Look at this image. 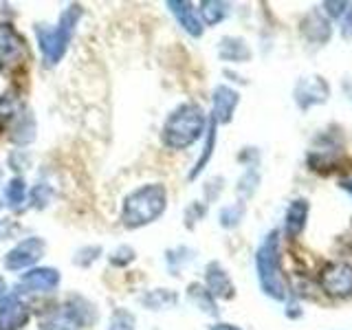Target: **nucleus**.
<instances>
[{
	"label": "nucleus",
	"mask_w": 352,
	"mask_h": 330,
	"mask_svg": "<svg viewBox=\"0 0 352 330\" xmlns=\"http://www.w3.org/2000/svg\"><path fill=\"white\" fill-rule=\"evenodd\" d=\"M207 117L196 104H181L174 108L163 126V143L172 150H185L203 137Z\"/></svg>",
	"instance_id": "f257e3e1"
},
{
	"label": "nucleus",
	"mask_w": 352,
	"mask_h": 330,
	"mask_svg": "<svg viewBox=\"0 0 352 330\" xmlns=\"http://www.w3.org/2000/svg\"><path fill=\"white\" fill-rule=\"evenodd\" d=\"M165 205H168V192H165V187L161 183L143 185L124 201L121 220L130 229L150 225L165 212Z\"/></svg>",
	"instance_id": "f03ea898"
},
{
	"label": "nucleus",
	"mask_w": 352,
	"mask_h": 330,
	"mask_svg": "<svg viewBox=\"0 0 352 330\" xmlns=\"http://www.w3.org/2000/svg\"><path fill=\"white\" fill-rule=\"evenodd\" d=\"M256 269L262 291L273 300L286 297V280L282 273V256H280V231H269L256 253Z\"/></svg>",
	"instance_id": "7ed1b4c3"
},
{
	"label": "nucleus",
	"mask_w": 352,
	"mask_h": 330,
	"mask_svg": "<svg viewBox=\"0 0 352 330\" xmlns=\"http://www.w3.org/2000/svg\"><path fill=\"white\" fill-rule=\"evenodd\" d=\"M80 18H82V9L77 5H71L64 9V14L60 16V22L55 27L36 25V38L40 44V53L44 58V64L55 66L64 58L66 47H69Z\"/></svg>",
	"instance_id": "20e7f679"
},
{
	"label": "nucleus",
	"mask_w": 352,
	"mask_h": 330,
	"mask_svg": "<svg viewBox=\"0 0 352 330\" xmlns=\"http://www.w3.org/2000/svg\"><path fill=\"white\" fill-rule=\"evenodd\" d=\"M27 55H29L27 44L20 33L9 25H0V69L3 71L18 69V66L27 62Z\"/></svg>",
	"instance_id": "39448f33"
},
{
	"label": "nucleus",
	"mask_w": 352,
	"mask_h": 330,
	"mask_svg": "<svg viewBox=\"0 0 352 330\" xmlns=\"http://www.w3.org/2000/svg\"><path fill=\"white\" fill-rule=\"evenodd\" d=\"M319 284L330 297H344L352 295V264L346 262H333L324 267V271L319 273Z\"/></svg>",
	"instance_id": "423d86ee"
},
{
	"label": "nucleus",
	"mask_w": 352,
	"mask_h": 330,
	"mask_svg": "<svg viewBox=\"0 0 352 330\" xmlns=\"http://www.w3.org/2000/svg\"><path fill=\"white\" fill-rule=\"evenodd\" d=\"M47 251V242L42 238L33 236L18 242V245L11 249L7 256H5V267L9 271H22V269H29L33 267L36 262H40V258L44 256Z\"/></svg>",
	"instance_id": "0eeeda50"
},
{
	"label": "nucleus",
	"mask_w": 352,
	"mask_h": 330,
	"mask_svg": "<svg viewBox=\"0 0 352 330\" xmlns=\"http://www.w3.org/2000/svg\"><path fill=\"white\" fill-rule=\"evenodd\" d=\"M295 104L302 110H308L315 104H326L330 97V86L324 77L313 75V77H302L295 84Z\"/></svg>",
	"instance_id": "6e6552de"
},
{
	"label": "nucleus",
	"mask_w": 352,
	"mask_h": 330,
	"mask_svg": "<svg viewBox=\"0 0 352 330\" xmlns=\"http://www.w3.org/2000/svg\"><path fill=\"white\" fill-rule=\"evenodd\" d=\"M29 306L18 293H9L0 300V330H20L29 324Z\"/></svg>",
	"instance_id": "1a4fd4ad"
},
{
	"label": "nucleus",
	"mask_w": 352,
	"mask_h": 330,
	"mask_svg": "<svg viewBox=\"0 0 352 330\" xmlns=\"http://www.w3.org/2000/svg\"><path fill=\"white\" fill-rule=\"evenodd\" d=\"M58 284H60L58 269H53V267L31 269L29 273L22 275L20 291L22 293H51V291L58 289Z\"/></svg>",
	"instance_id": "9d476101"
},
{
	"label": "nucleus",
	"mask_w": 352,
	"mask_h": 330,
	"mask_svg": "<svg viewBox=\"0 0 352 330\" xmlns=\"http://www.w3.org/2000/svg\"><path fill=\"white\" fill-rule=\"evenodd\" d=\"M240 102V95L229 86H216L212 95V121L214 124H229L234 110Z\"/></svg>",
	"instance_id": "9b49d317"
},
{
	"label": "nucleus",
	"mask_w": 352,
	"mask_h": 330,
	"mask_svg": "<svg viewBox=\"0 0 352 330\" xmlns=\"http://www.w3.org/2000/svg\"><path fill=\"white\" fill-rule=\"evenodd\" d=\"M205 282H207L205 289L212 293V297H220V300H231V297H234V293H236L234 282H231L229 273L223 267H220L218 262H212L207 267Z\"/></svg>",
	"instance_id": "f8f14e48"
},
{
	"label": "nucleus",
	"mask_w": 352,
	"mask_h": 330,
	"mask_svg": "<svg viewBox=\"0 0 352 330\" xmlns=\"http://www.w3.org/2000/svg\"><path fill=\"white\" fill-rule=\"evenodd\" d=\"M168 9L172 11L174 18L179 20V25L190 33V36H194V38L203 36V22L198 20L196 11L190 3H185V0H170Z\"/></svg>",
	"instance_id": "ddd939ff"
},
{
	"label": "nucleus",
	"mask_w": 352,
	"mask_h": 330,
	"mask_svg": "<svg viewBox=\"0 0 352 330\" xmlns=\"http://www.w3.org/2000/svg\"><path fill=\"white\" fill-rule=\"evenodd\" d=\"M306 218H308V203L304 198H297L286 209V218H284V234L289 238H297L306 227Z\"/></svg>",
	"instance_id": "4468645a"
},
{
	"label": "nucleus",
	"mask_w": 352,
	"mask_h": 330,
	"mask_svg": "<svg viewBox=\"0 0 352 330\" xmlns=\"http://www.w3.org/2000/svg\"><path fill=\"white\" fill-rule=\"evenodd\" d=\"M62 308H64V313L69 315L73 328L91 326L97 319V313H95L93 304H88L86 300H82V297H71V300L66 302Z\"/></svg>",
	"instance_id": "2eb2a0df"
},
{
	"label": "nucleus",
	"mask_w": 352,
	"mask_h": 330,
	"mask_svg": "<svg viewBox=\"0 0 352 330\" xmlns=\"http://www.w3.org/2000/svg\"><path fill=\"white\" fill-rule=\"evenodd\" d=\"M302 33L311 42L324 44L333 36V27H330V22L319 14V11H313V14H308L302 22Z\"/></svg>",
	"instance_id": "dca6fc26"
},
{
	"label": "nucleus",
	"mask_w": 352,
	"mask_h": 330,
	"mask_svg": "<svg viewBox=\"0 0 352 330\" xmlns=\"http://www.w3.org/2000/svg\"><path fill=\"white\" fill-rule=\"evenodd\" d=\"M218 55L225 62H249L251 49L242 38H223L218 44Z\"/></svg>",
	"instance_id": "f3484780"
},
{
	"label": "nucleus",
	"mask_w": 352,
	"mask_h": 330,
	"mask_svg": "<svg viewBox=\"0 0 352 330\" xmlns=\"http://www.w3.org/2000/svg\"><path fill=\"white\" fill-rule=\"evenodd\" d=\"M36 139V119L25 110V113H20L14 121V126H11V141L18 143V146H27Z\"/></svg>",
	"instance_id": "a211bd4d"
},
{
	"label": "nucleus",
	"mask_w": 352,
	"mask_h": 330,
	"mask_svg": "<svg viewBox=\"0 0 352 330\" xmlns=\"http://www.w3.org/2000/svg\"><path fill=\"white\" fill-rule=\"evenodd\" d=\"M201 16L205 25L214 27L229 16V5L220 3V0H205V3H201Z\"/></svg>",
	"instance_id": "6ab92c4d"
},
{
	"label": "nucleus",
	"mask_w": 352,
	"mask_h": 330,
	"mask_svg": "<svg viewBox=\"0 0 352 330\" xmlns=\"http://www.w3.org/2000/svg\"><path fill=\"white\" fill-rule=\"evenodd\" d=\"M27 201V183L22 179H11L5 187V203L11 209H20Z\"/></svg>",
	"instance_id": "aec40b11"
},
{
	"label": "nucleus",
	"mask_w": 352,
	"mask_h": 330,
	"mask_svg": "<svg viewBox=\"0 0 352 330\" xmlns=\"http://www.w3.org/2000/svg\"><path fill=\"white\" fill-rule=\"evenodd\" d=\"M141 302H143V306L154 308V311H163V308H170L176 304V293L157 289V291H150L148 295H143Z\"/></svg>",
	"instance_id": "412c9836"
},
{
	"label": "nucleus",
	"mask_w": 352,
	"mask_h": 330,
	"mask_svg": "<svg viewBox=\"0 0 352 330\" xmlns=\"http://www.w3.org/2000/svg\"><path fill=\"white\" fill-rule=\"evenodd\" d=\"M190 297H192V302L201 308V311L209 313V315H218V308H216V302H214V297L212 293H209L203 284H192L190 286Z\"/></svg>",
	"instance_id": "4be33fe9"
},
{
	"label": "nucleus",
	"mask_w": 352,
	"mask_h": 330,
	"mask_svg": "<svg viewBox=\"0 0 352 330\" xmlns=\"http://www.w3.org/2000/svg\"><path fill=\"white\" fill-rule=\"evenodd\" d=\"M214 146H216V124L212 121V124H209V128H207V143H205V148H203V154H201V159L196 161L194 170L190 172V179H196V176L205 170L207 161L212 159V154H214Z\"/></svg>",
	"instance_id": "5701e85b"
},
{
	"label": "nucleus",
	"mask_w": 352,
	"mask_h": 330,
	"mask_svg": "<svg viewBox=\"0 0 352 330\" xmlns=\"http://www.w3.org/2000/svg\"><path fill=\"white\" fill-rule=\"evenodd\" d=\"M20 115V104H18V97L14 93H7L0 97V128L16 121V117Z\"/></svg>",
	"instance_id": "b1692460"
},
{
	"label": "nucleus",
	"mask_w": 352,
	"mask_h": 330,
	"mask_svg": "<svg viewBox=\"0 0 352 330\" xmlns=\"http://www.w3.org/2000/svg\"><path fill=\"white\" fill-rule=\"evenodd\" d=\"M242 216H245V203H236V205H229L225 207L223 212H220V225H223L225 229H234L240 225Z\"/></svg>",
	"instance_id": "393cba45"
},
{
	"label": "nucleus",
	"mask_w": 352,
	"mask_h": 330,
	"mask_svg": "<svg viewBox=\"0 0 352 330\" xmlns=\"http://www.w3.org/2000/svg\"><path fill=\"white\" fill-rule=\"evenodd\" d=\"M108 330H137V319L126 308H117L113 317H110Z\"/></svg>",
	"instance_id": "a878e982"
},
{
	"label": "nucleus",
	"mask_w": 352,
	"mask_h": 330,
	"mask_svg": "<svg viewBox=\"0 0 352 330\" xmlns=\"http://www.w3.org/2000/svg\"><path fill=\"white\" fill-rule=\"evenodd\" d=\"M258 183H260V174L256 172V170H247L245 172V176L238 181V194H240V198H249L253 192L258 190Z\"/></svg>",
	"instance_id": "bb28decb"
},
{
	"label": "nucleus",
	"mask_w": 352,
	"mask_h": 330,
	"mask_svg": "<svg viewBox=\"0 0 352 330\" xmlns=\"http://www.w3.org/2000/svg\"><path fill=\"white\" fill-rule=\"evenodd\" d=\"M190 260H192V251H190V249H185V247L174 249V251H168V267L172 269L174 275H179L181 264L190 262Z\"/></svg>",
	"instance_id": "cd10ccee"
},
{
	"label": "nucleus",
	"mask_w": 352,
	"mask_h": 330,
	"mask_svg": "<svg viewBox=\"0 0 352 330\" xmlns=\"http://www.w3.org/2000/svg\"><path fill=\"white\" fill-rule=\"evenodd\" d=\"M51 196H53V192L49 190L47 185H36L31 190V203H33V207H38V209H42V207H47L49 205V201H51Z\"/></svg>",
	"instance_id": "c85d7f7f"
},
{
	"label": "nucleus",
	"mask_w": 352,
	"mask_h": 330,
	"mask_svg": "<svg viewBox=\"0 0 352 330\" xmlns=\"http://www.w3.org/2000/svg\"><path fill=\"white\" fill-rule=\"evenodd\" d=\"M132 260H135V251H132L130 247H119L113 258H110V262L117 264V267H126V264H130Z\"/></svg>",
	"instance_id": "c756f323"
},
{
	"label": "nucleus",
	"mask_w": 352,
	"mask_h": 330,
	"mask_svg": "<svg viewBox=\"0 0 352 330\" xmlns=\"http://www.w3.org/2000/svg\"><path fill=\"white\" fill-rule=\"evenodd\" d=\"M99 253H102V249H99V247H86V249H82L80 253H77L75 264H82V267H88V264L97 260Z\"/></svg>",
	"instance_id": "7c9ffc66"
},
{
	"label": "nucleus",
	"mask_w": 352,
	"mask_h": 330,
	"mask_svg": "<svg viewBox=\"0 0 352 330\" xmlns=\"http://www.w3.org/2000/svg\"><path fill=\"white\" fill-rule=\"evenodd\" d=\"M326 11L330 18H344L346 9H348V3H324Z\"/></svg>",
	"instance_id": "2f4dec72"
},
{
	"label": "nucleus",
	"mask_w": 352,
	"mask_h": 330,
	"mask_svg": "<svg viewBox=\"0 0 352 330\" xmlns=\"http://www.w3.org/2000/svg\"><path fill=\"white\" fill-rule=\"evenodd\" d=\"M341 36L346 40H352V5H348L346 14H344V22H341Z\"/></svg>",
	"instance_id": "473e14b6"
},
{
	"label": "nucleus",
	"mask_w": 352,
	"mask_h": 330,
	"mask_svg": "<svg viewBox=\"0 0 352 330\" xmlns=\"http://www.w3.org/2000/svg\"><path fill=\"white\" fill-rule=\"evenodd\" d=\"M203 214H205V207H203V205H198V203H194V205H192L190 209H187L185 218L190 220V225H192V223H196V220L201 218Z\"/></svg>",
	"instance_id": "72a5a7b5"
},
{
	"label": "nucleus",
	"mask_w": 352,
	"mask_h": 330,
	"mask_svg": "<svg viewBox=\"0 0 352 330\" xmlns=\"http://www.w3.org/2000/svg\"><path fill=\"white\" fill-rule=\"evenodd\" d=\"M212 330H240L238 326H231V324H216Z\"/></svg>",
	"instance_id": "f704fd0d"
},
{
	"label": "nucleus",
	"mask_w": 352,
	"mask_h": 330,
	"mask_svg": "<svg viewBox=\"0 0 352 330\" xmlns=\"http://www.w3.org/2000/svg\"><path fill=\"white\" fill-rule=\"evenodd\" d=\"M341 187H344V190L352 196V181H344V183H341Z\"/></svg>",
	"instance_id": "c9c22d12"
},
{
	"label": "nucleus",
	"mask_w": 352,
	"mask_h": 330,
	"mask_svg": "<svg viewBox=\"0 0 352 330\" xmlns=\"http://www.w3.org/2000/svg\"><path fill=\"white\" fill-rule=\"evenodd\" d=\"M5 291H7V284H5V280H3V275H0V297L5 295Z\"/></svg>",
	"instance_id": "e433bc0d"
}]
</instances>
